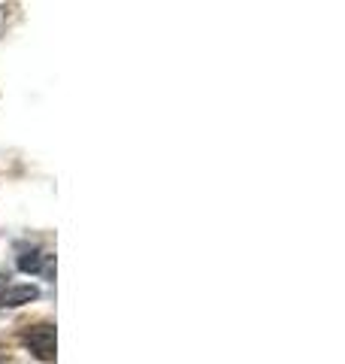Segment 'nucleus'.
Returning a JSON list of instances; mask_svg holds the SVG:
<instances>
[{"label":"nucleus","mask_w":345,"mask_h":364,"mask_svg":"<svg viewBox=\"0 0 345 364\" xmlns=\"http://www.w3.org/2000/svg\"><path fill=\"white\" fill-rule=\"evenodd\" d=\"M21 340H25V346L40 361H52L55 358V328L52 325H31V328H25Z\"/></svg>","instance_id":"1"},{"label":"nucleus","mask_w":345,"mask_h":364,"mask_svg":"<svg viewBox=\"0 0 345 364\" xmlns=\"http://www.w3.org/2000/svg\"><path fill=\"white\" fill-rule=\"evenodd\" d=\"M18 270L52 277V273H55V255H49V252H25L18 258Z\"/></svg>","instance_id":"2"},{"label":"nucleus","mask_w":345,"mask_h":364,"mask_svg":"<svg viewBox=\"0 0 345 364\" xmlns=\"http://www.w3.org/2000/svg\"><path fill=\"white\" fill-rule=\"evenodd\" d=\"M40 298V289L25 282V286H6L4 294H0V306H21Z\"/></svg>","instance_id":"3"},{"label":"nucleus","mask_w":345,"mask_h":364,"mask_svg":"<svg viewBox=\"0 0 345 364\" xmlns=\"http://www.w3.org/2000/svg\"><path fill=\"white\" fill-rule=\"evenodd\" d=\"M4 289H6V277L0 273V294H4Z\"/></svg>","instance_id":"4"}]
</instances>
